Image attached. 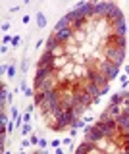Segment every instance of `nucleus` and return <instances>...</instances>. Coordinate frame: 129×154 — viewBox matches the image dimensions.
Instances as JSON below:
<instances>
[{"label": "nucleus", "mask_w": 129, "mask_h": 154, "mask_svg": "<svg viewBox=\"0 0 129 154\" xmlns=\"http://www.w3.org/2000/svg\"><path fill=\"white\" fill-rule=\"evenodd\" d=\"M104 50V56H106L108 62H112V64L119 66L123 62V58H125V48H118V46H108V48H102Z\"/></svg>", "instance_id": "f257e3e1"}, {"label": "nucleus", "mask_w": 129, "mask_h": 154, "mask_svg": "<svg viewBox=\"0 0 129 154\" xmlns=\"http://www.w3.org/2000/svg\"><path fill=\"white\" fill-rule=\"evenodd\" d=\"M97 69L100 71L102 75H106L108 77V81L110 79H116V77L119 75V66H116V64H112V62H98L97 64Z\"/></svg>", "instance_id": "f03ea898"}, {"label": "nucleus", "mask_w": 129, "mask_h": 154, "mask_svg": "<svg viewBox=\"0 0 129 154\" xmlns=\"http://www.w3.org/2000/svg\"><path fill=\"white\" fill-rule=\"evenodd\" d=\"M56 75V69L54 66H48V67H37V75H35V89L39 85H42L46 79H50V77Z\"/></svg>", "instance_id": "7ed1b4c3"}, {"label": "nucleus", "mask_w": 129, "mask_h": 154, "mask_svg": "<svg viewBox=\"0 0 129 154\" xmlns=\"http://www.w3.org/2000/svg\"><path fill=\"white\" fill-rule=\"evenodd\" d=\"M85 91L93 96V98H97V96H100V89L94 83H91V81H85Z\"/></svg>", "instance_id": "20e7f679"}, {"label": "nucleus", "mask_w": 129, "mask_h": 154, "mask_svg": "<svg viewBox=\"0 0 129 154\" xmlns=\"http://www.w3.org/2000/svg\"><path fill=\"white\" fill-rule=\"evenodd\" d=\"M106 110H108V112H110V116H112L114 119H118L119 116L123 114V108H121V106H118V104H110V106H108Z\"/></svg>", "instance_id": "39448f33"}, {"label": "nucleus", "mask_w": 129, "mask_h": 154, "mask_svg": "<svg viewBox=\"0 0 129 154\" xmlns=\"http://www.w3.org/2000/svg\"><path fill=\"white\" fill-rule=\"evenodd\" d=\"M58 46H62L60 42H58V38H56V35L52 33V35L46 38V50H56Z\"/></svg>", "instance_id": "423d86ee"}, {"label": "nucleus", "mask_w": 129, "mask_h": 154, "mask_svg": "<svg viewBox=\"0 0 129 154\" xmlns=\"http://www.w3.org/2000/svg\"><path fill=\"white\" fill-rule=\"evenodd\" d=\"M45 100H46V93H45V91H35V94H33V102L41 108Z\"/></svg>", "instance_id": "0eeeda50"}, {"label": "nucleus", "mask_w": 129, "mask_h": 154, "mask_svg": "<svg viewBox=\"0 0 129 154\" xmlns=\"http://www.w3.org/2000/svg\"><path fill=\"white\" fill-rule=\"evenodd\" d=\"M71 62V58L69 56H62V58H56L54 60V69L58 71V69H62V67H64L66 64H69Z\"/></svg>", "instance_id": "6e6552de"}, {"label": "nucleus", "mask_w": 129, "mask_h": 154, "mask_svg": "<svg viewBox=\"0 0 129 154\" xmlns=\"http://www.w3.org/2000/svg\"><path fill=\"white\" fill-rule=\"evenodd\" d=\"M37 27H46V17H45V14H42V12H39V14H37Z\"/></svg>", "instance_id": "1a4fd4ad"}, {"label": "nucleus", "mask_w": 129, "mask_h": 154, "mask_svg": "<svg viewBox=\"0 0 129 154\" xmlns=\"http://www.w3.org/2000/svg\"><path fill=\"white\" fill-rule=\"evenodd\" d=\"M121 102H123V96H121V93L112 94V98H110V104H118V106H121Z\"/></svg>", "instance_id": "9d476101"}, {"label": "nucleus", "mask_w": 129, "mask_h": 154, "mask_svg": "<svg viewBox=\"0 0 129 154\" xmlns=\"http://www.w3.org/2000/svg\"><path fill=\"white\" fill-rule=\"evenodd\" d=\"M85 37H87V35H85V31H73V38H75V41H85Z\"/></svg>", "instance_id": "9b49d317"}, {"label": "nucleus", "mask_w": 129, "mask_h": 154, "mask_svg": "<svg viewBox=\"0 0 129 154\" xmlns=\"http://www.w3.org/2000/svg\"><path fill=\"white\" fill-rule=\"evenodd\" d=\"M71 127H73V129H79V127H87V125H85V122H83V119H75Z\"/></svg>", "instance_id": "f8f14e48"}, {"label": "nucleus", "mask_w": 129, "mask_h": 154, "mask_svg": "<svg viewBox=\"0 0 129 154\" xmlns=\"http://www.w3.org/2000/svg\"><path fill=\"white\" fill-rule=\"evenodd\" d=\"M29 133H31V125L29 123L21 125V137H23V135H29Z\"/></svg>", "instance_id": "ddd939ff"}, {"label": "nucleus", "mask_w": 129, "mask_h": 154, "mask_svg": "<svg viewBox=\"0 0 129 154\" xmlns=\"http://www.w3.org/2000/svg\"><path fill=\"white\" fill-rule=\"evenodd\" d=\"M21 119H23V123H29V122H31V114H29V112H25V114L21 116Z\"/></svg>", "instance_id": "4468645a"}, {"label": "nucleus", "mask_w": 129, "mask_h": 154, "mask_svg": "<svg viewBox=\"0 0 129 154\" xmlns=\"http://www.w3.org/2000/svg\"><path fill=\"white\" fill-rule=\"evenodd\" d=\"M16 75V66H8V77Z\"/></svg>", "instance_id": "2eb2a0df"}, {"label": "nucleus", "mask_w": 129, "mask_h": 154, "mask_svg": "<svg viewBox=\"0 0 129 154\" xmlns=\"http://www.w3.org/2000/svg\"><path fill=\"white\" fill-rule=\"evenodd\" d=\"M29 141H31V144H39V141H41V139L37 137V135H31V139H29Z\"/></svg>", "instance_id": "dca6fc26"}, {"label": "nucleus", "mask_w": 129, "mask_h": 154, "mask_svg": "<svg viewBox=\"0 0 129 154\" xmlns=\"http://www.w3.org/2000/svg\"><path fill=\"white\" fill-rule=\"evenodd\" d=\"M46 144H48V143H46L45 139H41V141H39V146L42 148V150H45V148H46Z\"/></svg>", "instance_id": "f3484780"}, {"label": "nucleus", "mask_w": 129, "mask_h": 154, "mask_svg": "<svg viewBox=\"0 0 129 154\" xmlns=\"http://www.w3.org/2000/svg\"><path fill=\"white\" fill-rule=\"evenodd\" d=\"M62 144H64V146H71V139H64Z\"/></svg>", "instance_id": "a211bd4d"}, {"label": "nucleus", "mask_w": 129, "mask_h": 154, "mask_svg": "<svg viewBox=\"0 0 129 154\" xmlns=\"http://www.w3.org/2000/svg\"><path fill=\"white\" fill-rule=\"evenodd\" d=\"M50 146H52V148H60V141H52Z\"/></svg>", "instance_id": "6ab92c4d"}, {"label": "nucleus", "mask_w": 129, "mask_h": 154, "mask_svg": "<svg viewBox=\"0 0 129 154\" xmlns=\"http://www.w3.org/2000/svg\"><path fill=\"white\" fill-rule=\"evenodd\" d=\"M23 94H27V96H31V94H35V91H31V89H25V91H23Z\"/></svg>", "instance_id": "aec40b11"}, {"label": "nucleus", "mask_w": 129, "mask_h": 154, "mask_svg": "<svg viewBox=\"0 0 129 154\" xmlns=\"http://www.w3.org/2000/svg\"><path fill=\"white\" fill-rule=\"evenodd\" d=\"M29 143H31V141H27V139H23V141H21V148H25V146H27Z\"/></svg>", "instance_id": "412c9836"}, {"label": "nucleus", "mask_w": 129, "mask_h": 154, "mask_svg": "<svg viewBox=\"0 0 129 154\" xmlns=\"http://www.w3.org/2000/svg\"><path fill=\"white\" fill-rule=\"evenodd\" d=\"M121 96H123V100L129 98V91H121Z\"/></svg>", "instance_id": "4be33fe9"}, {"label": "nucleus", "mask_w": 129, "mask_h": 154, "mask_svg": "<svg viewBox=\"0 0 129 154\" xmlns=\"http://www.w3.org/2000/svg\"><path fill=\"white\" fill-rule=\"evenodd\" d=\"M69 135H71V137H75V135H77V129L71 127V129H69Z\"/></svg>", "instance_id": "5701e85b"}, {"label": "nucleus", "mask_w": 129, "mask_h": 154, "mask_svg": "<svg viewBox=\"0 0 129 154\" xmlns=\"http://www.w3.org/2000/svg\"><path fill=\"white\" fill-rule=\"evenodd\" d=\"M54 154H66V152L62 150V148H56V152H54Z\"/></svg>", "instance_id": "b1692460"}, {"label": "nucleus", "mask_w": 129, "mask_h": 154, "mask_svg": "<svg viewBox=\"0 0 129 154\" xmlns=\"http://www.w3.org/2000/svg\"><path fill=\"white\" fill-rule=\"evenodd\" d=\"M125 75H129V66H125Z\"/></svg>", "instance_id": "393cba45"}, {"label": "nucleus", "mask_w": 129, "mask_h": 154, "mask_svg": "<svg viewBox=\"0 0 129 154\" xmlns=\"http://www.w3.org/2000/svg\"><path fill=\"white\" fill-rule=\"evenodd\" d=\"M4 154H10V152H4Z\"/></svg>", "instance_id": "a878e982"}]
</instances>
